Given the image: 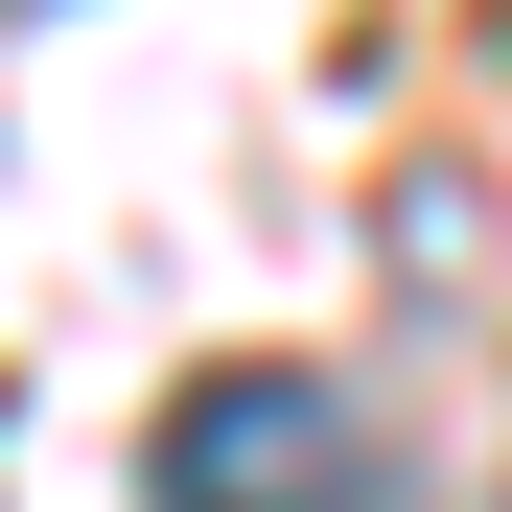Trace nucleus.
Instances as JSON below:
<instances>
[{
    "instance_id": "nucleus-1",
    "label": "nucleus",
    "mask_w": 512,
    "mask_h": 512,
    "mask_svg": "<svg viewBox=\"0 0 512 512\" xmlns=\"http://www.w3.org/2000/svg\"><path fill=\"white\" fill-rule=\"evenodd\" d=\"M140 512H396V419L303 350H233L140 419Z\"/></svg>"
},
{
    "instance_id": "nucleus-2",
    "label": "nucleus",
    "mask_w": 512,
    "mask_h": 512,
    "mask_svg": "<svg viewBox=\"0 0 512 512\" xmlns=\"http://www.w3.org/2000/svg\"><path fill=\"white\" fill-rule=\"evenodd\" d=\"M0 24H47V0H0Z\"/></svg>"
}]
</instances>
